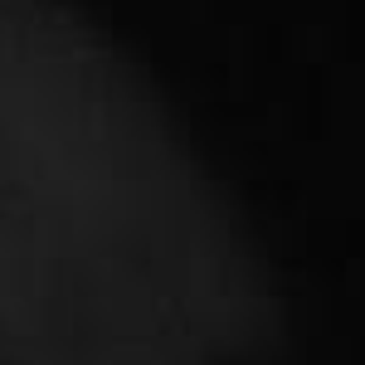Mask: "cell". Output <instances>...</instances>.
I'll list each match as a JSON object with an SVG mask.
<instances>
[{
	"mask_svg": "<svg viewBox=\"0 0 365 365\" xmlns=\"http://www.w3.org/2000/svg\"><path fill=\"white\" fill-rule=\"evenodd\" d=\"M278 292L151 83L63 0H0V365H234Z\"/></svg>",
	"mask_w": 365,
	"mask_h": 365,
	"instance_id": "1",
	"label": "cell"
}]
</instances>
